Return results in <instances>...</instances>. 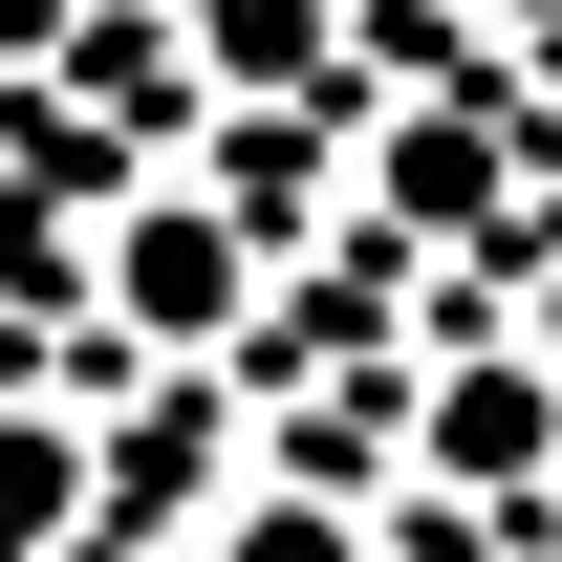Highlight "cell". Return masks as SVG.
I'll use <instances>...</instances> for the list:
<instances>
[{
  "label": "cell",
  "mask_w": 562,
  "mask_h": 562,
  "mask_svg": "<svg viewBox=\"0 0 562 562\" xmlns=\"http://www.w3.org/2000/svg\"><path fill=\"white\" fill-rule=\"evenodd\" d=\"M66 22H87V0H0V87H22V66H66Z\"/></svg>",
  "instance_id": "obj_4"
},
{
  "label": "cell",
  "mask_w": 562,
  "mask_h": 562,
  "mask_svg": "<svg viewBox=\"0 0 562 562\" xmlns=\"http://www.w3.org/2000/svg\"><path fill=\"white\" fill-rule=\"evenodd\" d=\"M66 541H87V390L22 368L0 390V562H66Z\"/></svg>",
  "instance_id": "obj_2"
},
{
  "label": "cell",
  "mask_w": 562,
  "mask_h": 562,
  "mask_svg": "<svg viewBox=\"0 0 562 562\" xmlns=\"http://www.w3.org/2000/svg\"><path fill=\"white\" fill-rule=\"evenodd\" d=\"M260 281H281V260H260L216 195H195V173H131V195L87 216V303H109L87 347H109V368H238Z\"/></svg>",
  "instance_id": "obj_1"
},
{
  "label": "cell",
  "mask_w": 562,
  "mask_h": 562,
  "mask_svg": "<svg viewBox=\"0 0 562 562\" xmlns=\"http://www.w3.org/2000/svg\"><path fill=\"white\" fill-rule=\"evenodd\" d=\"M151 22L195 44V87H303V66H325V22H347V0H151Z\"/></svg>",
  "instance_id": "obj_3"
}]
</instances>
